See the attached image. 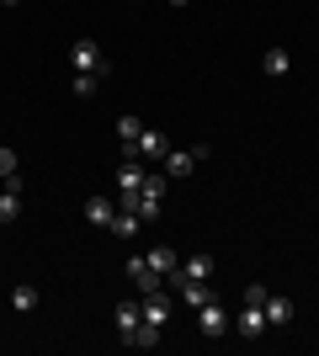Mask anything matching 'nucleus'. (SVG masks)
<instances>
[{
  "mask_svg": "<svg viewBox=\"0 0 319 356\" xmlns=\"http://www.w3.org/2000/svg\"><path fill=\"white\" fill-rule=\"evenodd\" d=\"M261 309H266V330H282V325L293 319V303H288V298H272V293H266V303H261Z\"/></svg>",
  "mask_w": 319,
  "mask_h": 356,
  "instance_id": "obj_15",
  "label": "nucleus"
},
{
  "mask_svg": "<svg viewBox=\"0 0 319 356\" xmlns=\"http://www.w3.org/2000/svg\"><path fill=\"white\" fill-rule=\"evenodd\" d=\"M208 277H213V255H186L181 266L170 271V282H176V287H181V282H208Z\"/></svg>",
  "mask_w": 319,
  "mask_h": 356,
  "instance_id": "obj_8",
  "label": "nucleus"
},
{
  "mask_svg": "<svg viewBox=\"0 0 319 356\" xmlns=\"http://www.w3.org/2000/svg\"><path fill=\"white\" fill-rule=\"evenodd\" d=\"M208 160V144H186V149H165V176H192L197 165Z\"/></svg>",
  "mask_w": 319,
  "mask_h": 356,
  "instance_id": "obj_4",
  "label": "nucleus"
},
{
  "mask_svg": "<svg viewBox=\"0 0 319 356\" xmlns=\"http://www.w3.org/2000/svg\"><path fill=\"white\" fill-rule=\"evenodd\" d=\"M138 314H144V346L160 341V330L170 325V298L154 287V293H144V303H138Z\"/></svg>",
  "mask_w": 319,
  "mask_h": 356,
  "instance_id": "obj_2",
  "label": "nucleus"
},
{
  "mask_svg": "<svg viewBox=\"0 0 319 356\" xmlns=\"http://www.w3.org/2000/svg\"><path fill=\"white\" fill-rule=\"evenodd\" d=\"M165 149H170V138L160 134V128H144V134H138V160H165Z\"/></svg>",
  "mask_w": 319,
  "mask_h": 356,
  "instance_id": "obj_10",
  "label": "nucleus"
},
{
  "mask_svg": "<svg viewBox=\"0 0 319 356\" xmlns=\"http://www.w3.org/2000/svg\"><path fill=\"white\" fill-rule=\"evenodd\" d=\"M22 218V181H6V192H0V223H16Z\"/></svg>",
  "mask_w": 319,
  "mask_h": 356,
  "instance_id": "obj_11",
  "label": "nucleus"
},
{
  "mask_svg": "<svg viewBox=\"0 0 319 356\" xmlns=\"http://www.w3.org/2000/svg\"><path fill=\"white\" fill-rule=\"evenodd\" d=\"M138 134H144V122H138L133 112H122V118H117V144H122V154H133V149H138Z\"/></svg>",
  "mask_w": 319,
  "mask_h": 356,
  "instance_id": "obj_13",
  "label": "nucleus"
},
{
  "mask_svg": "<svg viewBox=\"0 0 319 356\" xmlns=\"http://www.w3.org/2000/svg\"><path fill=\"white\" fill-rule=\"evenodd\" d=\"M261 303H266V287L250 282V287H245V309H240V319H234V325H240V335H250V341H256V335H266V309H261Z\"/></svg>",
  "mask_w": 319,
  "mask_h": 356,
  "instance_id": "obj_1",
  "label": "nucleus"
},
{
  "mask_svg": "<svg viewBox=\"0 0 319 356\" xmlns=\"http://www.w3.org/2000/svg\"><path fill=\"white\" fill-rule=\"evenodd\" d=\"M144 261H149V266L160 271V277H170V271L181 266V255L170 250V245H149V250H144Z\"/></svg>",
  "mask_w": 319,
  "mask_h": 356,
  "instance_id": "obj_12",
  "label": "nucleus"
},
{
  "mask_svg": "<svg viewBox=\"0 0 319 356\" xmlns=\"http://www.w3.org/2000/svg\"><path fill=\"white\" fill-rule=\"evenodd\" d=\"M197 330H202V335H208V341H218V335H224V330H229V309H224V303H218V298H208V303H197Z\"/></svg>",
  "mask_w": 319,
  "mask_h": 356,
  "instance_id": "obj_7",
  "label": "nucleus"
},
{
  "mask_svg": "<svg viewBox=\"0 0 319 356\" xmlns=\"http://www.w3.org/2000/svg\"><path fill=\"white\" fill-rule=\"evenodd\" d=\"M0 6H22V0H0Z\"/></svg>",
  "mask_w": 319,
  "mask_h": 356,
  "instance_id": "obj_22",
  "label": "nucleus"
},
{
  "mask_svg": "<svg viewBox=\"0 0 319 356\" xmlns=\"http://www.w3.org/2000/svg\"><path fill=\"white\" fill-rule=\"evenodd\" d=\"M176 293H181L186 309H197V303H208V298H213V287H208V282H181Z\"/></svg>",
  "mask_w": 319,
  "mask_h": 356,
  "instance_id": "obj_17",
  "label": "nucleus"
},
{
  "mask_svg": "<svg viewBox=\"0 0 319 356\" xmlns=\"http://www.w3.org/2000/svg\"><path fill=\"white\" fill-rule=\"evenodd\" d=\"M144 181H149V165L138 160V154H122V165H117V192H122V202H133V197L144 192Z\"/></svg>",
  "mask_w": 319,
  "mask_h": 356,
  "instance_id": "obj_3",
  "label": "nucleus"
},
{
  "mask_svg": "<svg viewBox=\"0 0 319 356\" xmlns=\"http://www.w3.org/2000/svg\"><path fill=\"white\" fill-rule=\"evenodd\" d=\"M16 170H22V154L11 144H0V181H16Z\"/></svg>",
  "mask_w": 319,
  "mask_h": 356,
  "instance_id": "obj_19",
  "label": "nucleus"
},
{
  "mask_svg": "<svg viewBox=\"0 0 319 356\" xmlns=\"http://www.w3.org/2000/svg\"><path fill=\"white\" fill-rule=\"evenodd\" d=\"M170 6H192V0H170Z\"/></svg>",
  "mask_w": 319,
  "mask_h": 356,
  "instance_id": "obj_23",
  "label": "nucleus"
},
{
  "mask_svg": "<svg viewBox=\"0 0 319 356\" xmlns=\"http://www.w3.org/2000/svg\"><path fill=\"white\" fill-rule=\"evenodd\" d=\"M112 218H117L112 197H91V202H85V223H96V229H112Z\"/></svg>",
  "mask_w": 319,
  "mask_h": 356,
  "instance_id": "obj_14",
  "label": "nucleus"
},
{
  "mask_svg": "<svg viewBox=\"0 0 319 356\" xmlns=\"http://www.w3.org/2000/svg\"><path fill=\"white\" fill-rule=\"evenodd\" d=\"M128 282H133L138 293H154V287L165 282V277H160V271H154L149 261H144V250H138V255H128Z\"/></svg>",
  "mask_w": 319,
  "mask_h": 356,
  "instance_id": "obj_9",
  "label": "nucleus"
},
{
  "mask_svg": "<svg viewBox=\"0 0 319 356\" xmlns=\"http://www.w3.org/2000/svg\"><path fill=\"white\" fill-rule=\"evenodd\" d=\"M112 325H117V335H122L128 346H144V314H138V303H117Z\"/></svg>",
  "mask_w": 319,
  "mask_h": 356,
  "instance_id": "obj_6",
  "label": "nucleus"
},
{
  "mask_svg": "<svg viewBox=\"0 0 319 356\" xmlns=\"http://www.w3.org/2000/svg\"><path fill=\"white\" fill-rule=\"evenodd\" d=\"M101 90V80H91V74H75V96H96Z\"/></svg>",
  "mask_w": 319,
  "mask_h": 356,
  "instance_id": "obj_21",
  "label": "nucleus"
},
{
  "mask_svg": "<svg viewBox=\"0 0 319 356\" xmlns=\"http://www.w3.org/2000/svg\"><path fill=\"white\" fill-rule=\"evenodd\" d=\"M11 309L16 314H32V309H38V287H27V282L11 287Z\"/></svg>",
  "mask_w": 319,
  "mask_h": 356,
  "instance_id": "obj_18",
  "label": "nucleus"
},
{
  "mask_svg": "<svg viewBox=\"0 0 319 356\" xmlns=\"http://www.w3.org/2000/svg\"><path fill=\"white\" fill-rule=\"evenodd\" d=\"M138 229H144V218H138L133 208H122V202H117V218H112V234H117V239H133Z\"/></svg>",
  "mask_w": 319,
  "mask_h": 356,
  "instance_id": "obj_16",
  "label": "nucleus"
},
{
  "mask_svg": "<svg viewBox=\"0 0 319 356\" xmlns=\"http://www.w3.org/2000/svg\"><path fill=\"white\" fill-rule=\"evenodd\" d=\"M69 64H75V74H91V80L106 74V59H101V48H96L91 38H80V43L69 48Z\"/></svg>",
  "mask_w": 319,
  "mask_h": 356,
  "instance_id": "obj_5",
  "label": "nucleus"
},
{
  "mask_svg": "<svg viewBox=\"0 0 319 356\" xmlns=\"http://www.w3.org/2000/svg\"><path fill=\"white\" fill-rule=\"evenodd\" d=\"M261 64H266V74H288V70H293L288 48H266V59H261Z\"/></svg>",
  "mask_w": 319,
  "mask_h": 356,
  "instance_id": "obj_20",
  "label": "nucleus"
}]
</instances>
